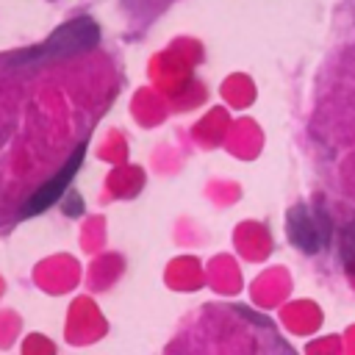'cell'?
Segmentation results:
<instances>
[{"instance_id":"7a4b0ae2","label":"cell","mask_w":355,"mask_h":355,"mask_svg":"<svg viewBox=\"0 0 355 355\" xmlns=\"http://www.w3.org/2000/svg\"><path fill=\"white\" fill-rule=\"evenodd\" d=\"M286 236L302 252H319L330 239V219L316 205H294L286 214Z\"/></svg>"},{"instance_id":"277c9868","label":"cell","mask_w":355,"mask_h":355,"mask_svg":"<svg viewBox=\"0 0 355 355\" xmlns=\"http://www.w3.org/2000/svg\"><path fill=\"white\" fill-rule=\"evenodd\" d=\"M338 252H341V263H344V269L355 277V222H349V225L344 227Z\"/></svg>"},{"instance_id":"5b68a950","label":"cell","mask_w":355,"mask_h":355,"mask_svg":"<svg viewBox=\"0 0 355 355\" xmlns=\"http://www.w3.org/2000/svg\"><path fill=\"white\" fill-rule=\"evenodd\" d=\"M64 211H67V214H80V211H83L80 197H75V194H72V197H69V202H64Z\"/></svg>"},{"instance_id":"3957f363","label":"cell","mask_w":355,"mask_h":355,"mask_svg":"<svg viewBox=\"0 0 355 355\" xmlns=\"http://www.w3.org/2000/svg\"><path fill=\"white\" fill-rule=\"evenodd\" d=\"M83 153H86V144H78V150H72V155L67 158V164H64L47 183H42V186L28 197V202L22 205V216L42 214V211H47L50 205L61 202L67 186L72 183V178L78 175V169H80V164H83Z\"/></svg>"},{"instance_id":"6da1fadb","label":"cell","mask_w":355,"mask_h":355,"mask_svg":"<svg viewBox=\"0 0 355 355\" xmlns=\"http://www.w3.org/2000/svg\"><path fill=\"white\" fill-rule=\"evenodd\" d=\"M97 42H100L97 22L89 19V17H78V19H69L64 25H58L36 50L22 53L19 58H28V61H50V58L80 55V53H89Z\"/></svg>"}]
</instances>
